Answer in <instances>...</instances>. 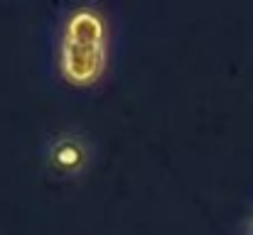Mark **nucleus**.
<instances>
[{"label":"nucleus","instance_id":"obj_3","mask_svg":"<svg viewBox=\"0 0 253 235\" xmlns=\"http://www.w3.org/2000/svg\"><path fill=\"white\" fill-rule=\"evenodd\" d=\"M246 235H253V216H251V221H249V226H246Z\"/></svg>","mask_w":253,"mask_h":235},{"label":"nucleus","instance_id":"obj_2","mask_svg":"<svg viewBox=\"0 0 253 235\" xmlns=\"http://www.w3.org/2000/svg\"><path fill=\"white\" fill-rule=\"evenodd\" d=\"M49 162L62 174H77L88 162V145L79 135H59L49 145Z\"/></svg>","mask_w":253,"mask_h":235},{"label":"nucleus","instance_id":"obj_1","mask_svg":"<svg viewBox=\"0 0 253 235\" xmlns=\"http://www.w3.org/2000/svg\"><path fill=\"white\" fill-rule=\"evenodd\" d=\"M62 74L74 86L96 83L106 67V44H86L62 37Z\"/></svg>","mask_w":253,"mask_h":235}]
</instances>
